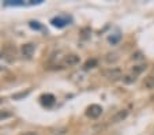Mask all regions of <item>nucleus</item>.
I'll return each instance as SVG.
<instances>
[{
    "instance_id": "1",
    "label": "nucleus",
    "mask_w": 154,
    "mask_h": 135,
    "mask_svg": "<svg viewBox=\"0 0 154 135\" xmlns=\"http://www.w3.org/2000/svg\"><path fill=\"white\" fill-rule=\"evenodd\" d=\"M102 113V106L97 105V104H91L90 106H87L86 109V116L90 119H97L100 118Z\"/></svg>"
},
{
    "instance_id": "2",
    "label": "nucleus",
    "mask_w": 154,
    "mask_h": 135,
    "mask_svg": "<svg viewBox=\"0 0 154 135\" xmlns=\"http://www.w3.org/2000/svg\"><path fill=\"white\" fill-rule=\"evenodd\" d=\"M40 101H41V105L42 106L49 108V106H52L53 104H55V96H53V94H42L40 97Z\"/></svg>"
},
{
    "instance_id": "3",
    "label": "nucleus",
    "mask_w": 154,
    "mask_h": 135,
    "mask_svg": "<svg viewBox=\"0 0 154 135\" xmlns=\"http://www.w3.org/2000/svg\"><path fill=\"white\" fill-rule=\"evenodd\" d=\"M70 21L71 19L70 18H67V17H56V18H53L52 21H51V23H52L53 26H56V27H64Z\"/></svg>"
},
{
    "instance_id": "4",
    "label": "nucleus",
    "mask_w": 154,
    "mask_h": 135,
    "mask_svg": "<svg viewBox=\"0 0 154 135\" xmlns=\"http://www.w3.org/2000/svg\"><path fill=\"white\" fill-rule=\"evenodd\" d=\"M104 74L106 78H109V79H112V81H116V79L122 78V71H120L119 68H111V70L105 71Z\"/></svg>"
},
{
    "instance_id": "5",
    "label": "nucleus",
    "mask_w": 154,
    "mask_h": 135,
    "mask_svg": "<svg viewBox=\"0 0 154 135\" xmlns=\"http://www.w3.org/2000/svg\"><path fill=\"white\" fill-rule=\"evenodd\" d=\"M78 63H79V56H76V55H68L64 59V64L66 66H75Z\"/></svg>"
},
{
    "instance_id": "6",
    "label": "nucleus",
    "mask_w": 154,
    "mask_h": 135,
    "mask_svg": "<svg viewBox=\"0 0 154 135\" xmlns=\"http://www.w3.org/2000/svg\"><path fill=\"white\" fill-rule=\"evenodd\" d=\"M127 115H128V111H120V112H117V113L115 115L113 118L111 119V121H112V123H117V121H122V120H124V119L127 118Z\"/></svg>"
},
{
    "instance_id": "7",
    "label": "nucleus",
    "mask_w": 154,
    "mask_h": 135,
    "mask_svg": "<svg viewBox=\"0 0 154 135\" xmlns=\"http://www.w3.org/2000/svg\"><path fill=\"white\" fill-rule=\"evenodd\" d=\"M34 51H35V47L33 44H25L22 47V52H23L25 56H33Z\"/></svg>"
},
{
    "instance_id": "8",
    "label": "nucleus",
    "mask_w": 154,
    "mask_h": 135,
    "mask_svg": "<svg viewBox=\"0 0 154 135\" xmlns=\"http://www.w3.org/2000/svg\"><path fill=\"white\" fill-rule=\"evenodd\" d=\"M143 86H145L146 89H154V76L153 75H150V76H147L145 81H143Z\"/></svg>"
},
{
    "instance_id": "9",
    "label": "nucleus",
    "mask_w": 154,
    "mask_h": 135,
    "mask_svg": "<svg viewBox=\"0 0 154 135\" xmlns=\"http://www.w3.org/2000/svg\"><path fill=\"white\" fill-rule=\"evenodd\" d=\"M97 66V60L96 59H91V60H87L86 63H85V66H83V70H90V68H93V67H96Z\"/></svg>"
},
{
    "instance_id": "10",
    "label": "nucleus",
    "mask_w": 154,
    "mask_h": 135,
    "mask_svg": "<svg viewBox=\"0 0 154 135\" xmlns=\"http://www.w3.org/2000/svg\"><path fill=\"white\" fill-rule=\"evenodd\" d=\"M145 68H146V66H135V67L132 68V72H134V75H137V74L142 72Z\"/></svg>"
},
{
    "instance_id": "11",
    "label": "nucleus",
    "mask_w": 154,
    "mask_h": 135,
    "mask_svg": "<svg viewBox=\"0 0 154 135\" xmlns=\"http://www.w3.org/2000/svg\"><path fill=\"white\" fill-rule=\"evenodd\" d=\"M8 118H11V113L8 111H0V120H4Z\"/></svg>"
},
{
    "instance_id": "12",
    "label": "nucleus",
    "mask_w": 154,
    "mask_h": 135,
    "mask_svg": "<svg viewBox=\"0 0 154 135\" xmlns=\"http://www.w3.org/2000/svg\"><path fill=\"white\" fill-rule=\"evenodd\" d=\"M116 60H117V56H116V53H109V55H106V62H108V63L116 62Z\"/></svg>"
},
{
    "instance_id": "13",
    "label": "nucleus",
    "mask_w": 154,
    "mask_h": 135,
    "mask_svg": "<svg viewBox=\"0 0 154 135\" xmlns=\"http://www.w3.org/2000/svg\"><path fill=\"white\" fill-rule=\"evenodd\" d=\"M123 81H124L125 83H132V82H135V75H125L124 78H123Z\"/></svg>"
},
{
    "instance_id": "14",
    "label": "nucleus",
    "mask_w": 154,
    "mask_h": 135,
    "mask_svg": "<svg viewBox=\"0 0 154 135\" xmlns=\"http://www.w3.org/2000/svg\"><path fill=\"white\" fill-rule=\"evenodd\" d=\"M29 26L32 27V29H35V30H40V29H41V25L38 23V22H34V21H32V22H30V23H29Z\"/></svg>"
},
{
    "instance_id": "15",
    "label": "nucleus",
    "mask_w": 154,
    "mask_h": 135,
    "mask_svg": "<svg viewBox=\"0 0 154 135\" xmlns=\"http://www.w3.org/2000/svg\"><path fill=\"white\" fill-rule=\"evenodd\" d=\"M119 40H120V34H116L115 37H112V35L109 37V42H111V44H116Z\"/></svg>"
},
{
    "instance_id": "16",
    "label": "nucleus",
    "mask_w": 154,
    "mask_h": 135,
    "mask_svg": "<svg viewBox=\"0 0 154 135\" xmlns=\"http://www.w3.org/2000/svg\"><path fill=\"white\" fill-rule=\"evenodd\" d=\"M20 135H37V132H34V131H27V132H22Z\"/></svg>"
},
{
    "instance_id": "17",
    "label": "nucleus",
    "mask_w": 154,
    "mask_h": 135,
    "mask_svg": "<svg viewBox=\"0 0 154 135\" xmlns=\"http://www.w3.org/2000/svg\"><path fill=\"white\" fill-rule=\"evenodd\" d=\"M2 103H3V100H2V98H0V104H2Z\"/></svg>"
}]
</instances>
